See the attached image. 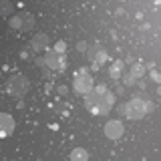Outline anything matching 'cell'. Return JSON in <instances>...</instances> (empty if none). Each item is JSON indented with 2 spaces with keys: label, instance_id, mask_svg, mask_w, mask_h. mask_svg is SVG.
Returning <instances> with one entry per match:
<instances>
[{
  "label": "cell",
  "instance_id": "obj_16",
  "mask_svg": "<svg viewBox=\"0 0 161 161\" xmlns=\"http://www.w3.org/2000/svg\"><path fill=\"white\" fill-rule=\"evenodd\" d=\"M54 50H57V53H60V54H64V50H67V44H64L63 40H58V42L54 44Z\"/></svg>",
  "mask_w": 161,
  "mask_h": 161
},
{
  "label": "cell",
  "instance_id": "obj_6",
  "mask_svg": "<svg viewBox=\"0 0 161 161\" xmlns=\"http://www.w3.org/2000/svg\"><path fill=\"white\" fill-rule=\"evenodd\" d=\"M73 87L77 93H91L93 91V79L89 75H75V83Z\"/></svg>",
  "mask_w": 161,
  "mask_h": 161
},
{
  "label": "cell",
  "instance_id": "obj_12",
  "mask_svg": "<svg viewBox=\"0 0 161 161\" xmlns=\"http://www.w3.org/2000/svg\"><path fill=\"white\" fill-rule=\"evenodd\" d=\"M20 18H22V28H20V30H22V32H24V30H30V28L34 26V18L30 16V14L22 12V14H20Z\"/></svg>",
  "mask_w": 161,
  "mask_h": 161
},
{
  "label": "cell",
  "instance_id": "obj_17",
  "mask_svg": "<svg viewBox=\"0 0 161 161\" xmlns=\"http://www.w3.org/2000/svg\"><path fill=\"white\" fill-rule=\"evenodd\" d=\"M77 50H79V53H85V50H89V44L85 42V40H79V42H77Z\"/></svg>",
  "mask_w": 161,
  "mask_h": 161
},
{
  "label": "cell",
  "instance_id": "obj_3",
  "mask_svg": "<svg viewBox=\"0 0 161 161\" xmlns=\"http://www.w3.org/2000/svg\"><path fill=\"white\" fill-rule=\"evenodd\" d=\"M6 89H8V93L12 95V97L20 99V97H24L26 91H28V80H26V77H22V75H14V77L8 80Z\"/></svg>",
  "mask_w": 161,
  "mask_h": 161
},
{
  "label": "cell",
  "instance_id": "obj_8",
  "mask_svg": "<svg viewBox=\"0 0 161 161\" xmlns=\"http://www.w3.org/2000/svg\"><path fill=\"white\" fill-rule=\"evenodd\" d=\"M123 131H125V127H123V123L121 121H109L107 125H105V135H107L109 139H119L121 135H123Z\"/></svg>",
  "mask_w": 161,
  "mask_h": 161
},
{
  "label": "cell",
  "instance_id": "obj_9",
  "mask_svg": "<svg viewBox=\"0 0 161 161\" xmlns=\"http://www.w3.org/2000/svg\"><path fill=\"white\" fill-rule=\"evenodd\" d=\"M44 48H48V36L44 32H38V34H34L32 40H30V50H44Z\"/></svg>",
  "mask_w": 161,
  "mask_h": 161
},
{
  "label": "cell",
  "instance_id": "obj_1",
  "mask_svg": "<svg viewBox=\"0 0 161 161\" xmlns=\"http://www.w3.org/2000/svg\"><path fill=\"white\" fill-rule=\"evenodd\" d=\"M151 111H153V103H151V101H143V99L135 97L123 107V115L129 117V119H143Z\"/></svg>",
  "mask_w": 161,
  "mask_h": 161
},
{
  "label": "cell",
  "instance_id": "obj_4",
  "mask_svg": "<svg viewBox=\"0 0 161 161\" xmlns=\"http://www.w3.org/2000/svg\"><path fill=\"white\" fill-rule=\"evenodd\" d=\"M42 64H47V67L53 69V70H64V69H67V57L60 54V53H57V50H50V53L44 54Z\"/></svg>",
  "mask_w": 161,
  "mask_h": 161
},
{
  "label": "cell",
  "instance_id": "obj_15",
  "mask_svg": "<svg viewBox=\"0 0 161 161\" xmlns=\"http://www.w3.org/2000/svg\"><path fill=\"white\" fill-rule=\"evenodd\" d=\"M10 14H12V4L8 0H4L2 2V16H10Z\"/></svg>",
  "mask_w": 161,
  "mask_h": 161
},
{
  "label": "cell",
  "instance_id": "obj_13",
  "mask_svg": "<svg viewBox=\"0 0 161 161\" xmlns=\"http://www.w3.org/2000/svg\"><path fill=\"white\" fill-rule=\"evenodd\" d=\"M121 69H123V60H115V63L111 64V69H109V75L113 79H119L121 77Z\"/></svg>",
  "mask_w": 161,
  "mask_h": 161
},
{
  "label": "cell",
  "instance_id": "obj_5",
  "mask_svg": "<svg viewBox=\"0 0 161 161\" xmlns=\"http://www.w3.org/2000/svg\"><path fill=\"white\" fill-rule=\"evenodd\" d=\"M87 57H89L91 63H93V69L97 70L101 64L107 60V50L101 47V44H95V47H91V48L87 50Z\"/></svg>",
  "mask_w": 161,
  "mask_h": 161
},
{
  "label": "cell",
  "instance_id": "obj_10",
  "mask_svg": "<svg viewBox=\"0 0 161 161\" xmlns=\"http://www.w3.org/2000/svg\"><path fill=\"white\" fill-rule=\"evenodd\" d=\"M70 159H73V161H87V159H89V153H87L85 149L77 147V149L70 151Z\"/></svg>",
  "mask_w": 161,
  "mask_h": 161
},
{
  "label": "cell",
  "instance_id": "obj_11",
  "mask_svg": "<svg viewBox=\"0 0 161 161\" xmlns=\"http://www.w3.org/2000/svg\"><path fill=\"white\" fill-rule=\"evenodd\" d=\"M143 75H145V64H141V63H135L129 70V77H133V79H139Z\"/></svg>",
  "mask_w": 161,
  "mask_h": 161
},
{
  "label": "cell",
  "instance_id": "obj_19",
  "mask_svg": "<svg viewBox=\"0 0 161 161\" xmlns=\"http://www.w3.org/2000/svg\"><path fill=\"white\" fill-rule=\"evenodd\" d=\"M95 93H97V95H105V93H107V87H105V85H99V87L95 89Z\"/></svg>",
  "mask_w": 161,
  "mask_h": 161
},
{
  "label": "cell",
  "instance_id": "obj_2",
  "mask_svg": "<svg viewBox=\"0 0 161 161\" xmlns=\"http://www.w3.org/2000/svg\"><path fill=\"white\" fill-rule=\"evenodd\" d=\"M85 105H87V109L93 115H107L109 109H111V105L107 103L105 95H97V93H91L87 97V101H85Z\"/></svg>",
  "mask_w": 161,
  "mask_h": 161
},
{
  "label": "cell",
  "instance_id": "obj_20",
  "mask_svg": "<svg viewBox=\"0 0 161 161\" xmlns=\"http://www.w3.org/2000/svg\"><path fill=\"white\" fill-rule=\"evenodd\" d=\"M151 77H153V80H155V83H159V73H157L155 69H151Z\"/></svg>",
  "mask_w": 161,
  "mask_h": 161
},
{
  "label": "cell",
  "instance_id": "obj_7",
  "mask_svg": "<svg viewBox=\"0 0 161 161\" xmlns=\"http://www.w3.org/2000/svg\"><path fill=\"white\" fill-rule=\"evenodd\" d=\"M0 129H2L0 131V137H10L14 133V129H16V123H14V119L8 113L0 115Z\"/></svg>",
  "mask_w": 161,
  "mask_h": 161
},
{
  "label": "cell",
  "instance_id": "obj_21",
  "mask_svg": "<svg viewBox=\"0 0 161 161\" xmlns=\"http://www.w3.org/2000/svg\"><path fill=\"white\" fill-rule=\"evenodd\" d=\"M58 93L60 95H67V87H58Z\"/></svg>",
  "mask_w": 161,
  "mask_h": 161
},
{
  "label": "cell",
  "instance_id": "obj_18",
  "mask_svg": "<svg viewBox=\"0 0 161 161\" xmlns=\"http://www.w3.org/2000/svg\"><path fill=\"white\" fill-rule=\"evenodd\" d=\"M123 83L127 85V87H133V85H135V79H133V77H129V73H127V75L123 77Z\"/></svg>",
  "mask_w": 161,
  "mask_h": 161
},
{
  "label": "cell",
  "instance_id": "obj_14",
  "mask_svg": "<svg viewBox=\"0 0 161 161\" xmlns=\"http://www.w3.org/2000/svg\"><path fill=\"white\" fill-rule=\"evenodd\" d=\"M10 26H12V28H16V30L22 28V18H20V14H16V16H12V18H10Z\"/></svg>",
  "mask_w": 161,
  "mask_h": 161
}]
</instances>
